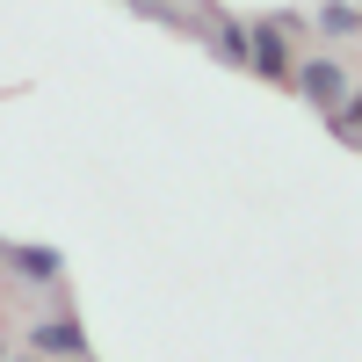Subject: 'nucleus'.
Returning a JSON list of instances; mask_svg holds the SVG:
<instances>
[{"instance_id":"nucleus-3","label":"nucleus","mask_w":362,"mask_h":362,"mask_svg":"<svg viewBox=\"0 0 362 362\" xmlns=\"http://www.w3.org/2000/svg\"><path fill=\"white\" fill-rule=\"evenodd\" d=\"M22 341H29V355L73 362V355H87V326H80V312H44L37 326H22Z\"/></svg>"},{"instance_id":"nucleus-5","label":"nucleus","mask_w":362,"mask_h":362,"mask_svg":"<svg viewBox=\"0 0 362 362\" xmlns=\"http://www.w3.org/2000/svg\"><path fill=\"white\" fill-rule=\"evenodd\" d=\"M196 37H203L210 51H218L232 73H247V22H232V15H210V29H196Z\"/></svg>"},{"instance_id":"nucleus-9","label":"nucleus","mask_w":362,"mask_h":362,"mask_svg":"<svg viewBox=\"0 0 362 362\" xmlns=\"http://www.w3.org/2000/svg\"><path fill=\"white\" fill-rule=\"evenodd\" d=\"M0 362H8V341H0Z\"/></svg>"},{"instance_id":"nucleus-1","label":"nucleus","mask_w":362,"mask_h":362,"mask_svg":"<svg viewBox=\"0 0 362 362\" xmlns=\"http://www.w3.org/2000/svg\"><path fill=\"white\" fill-rule=\"evenodd\" d=\"M297 29H305V15H261V22H247V73L283 80V73H290V44H297Z\"/></svg>"},{"instance_id":"nucleus-2","label":"nucleus","mask_w":362,"mask_h":362,"mask_svg":"<svg viewBox=\"0 0 362 362\" xmlns=\"http://www.w3.org/2000/svg\"><path fill=\"white\" fill-rule=\"evenodd\" d=\"M290 80H297V95H305L319 116L334 109V102H348V95H355V73L341 66V58H326V51H312V58H305V66H297Z\"/></svg>"},{"instance_id":"nucleus-10","label":"nucleus","mask_w":362,"mask_h":362,"mask_svg":"<svg viewBox=\"0 0 362 362\" xmlns=\"http://www.w3.org/2000/svg\"><path fill=\"white\" fill-rule=\"evenodd\" d=\"M73 362H95V355H73Z\"/></svg>"},{"instance_id":"nucleus-4","label":"nucleus","mask_w":362,"mask_h":362,"mask_svg":"<svg viewBox=\"0 0 362 362\" xmlns=\"http://www.w3.org/2000/svg\"><path fill=\"white\" fill-rule=\"evenodd\" d=\"M0 261H8L29 290H58V283H66V254H58V247H22V239H0Z\"/></svg>"},{"instance_id":"nucleus-6","label":"nucleus","mask_w":362,"mask_h":362,"mask_svg":"<svg viewBox=\"0 0 362 362\" xmlns=\"http://www.w3.org/2000/svg\"><path fill=\"white\" fill-rule=\"evenodd\" d=\"M319 29H326V44H348L355 37V8L348 0H319Z\"/></svg>"},{"instance_id":"nucleus-8","label":"nucleus","mask_w":362,"mask_h":362,"mask_svg":"<svg viewBox=\"0 0 362 362\" xmlns=\"http://www.w3.org/2000/svg\"><path fill=\"white\" fill-rule=\"evenodd\" d=\"M124 8H138V15H153V22H181V15L167 8V0H124Z\"/></svg>"},{"instance_id":"nucleus-7","label":"nucleus","mask_w":362,"mask_h":362,"mask_svg":"<svg viewBox=\"0 0 362 362\" xmlns=\"http://www.w3.org/2000/svg\"><path fill=\"white\" fill-rule=\"evenodd\" d=\"M326 124H334V138H341V145H355V131H362V95L334 102V109H326Z\"/></svg>"}]
</instances>
